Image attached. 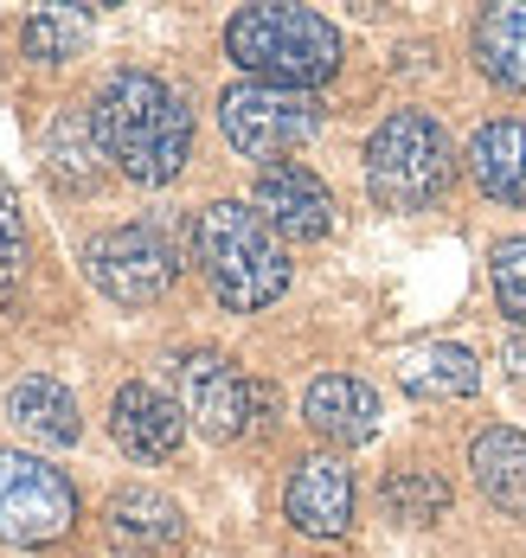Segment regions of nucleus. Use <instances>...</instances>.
Wrapping results in <instances>:
<instances>
[{
	"label": "nucleus",
	"mask_w": 526,
	"mask_h": 558,
	"mask_svg": "<svg viewBox=\"0 0 526 558\" xmlns=\"http://www.w3.org/2000/svg\"><path fill=\"white\" fill-rule=\"evenodd\" d=\"M97 142L135 186H168L193 161V110L168 77L155 71H110L97 104Z\"/></svg>",
	"instance_id": "1"
},
{
	"label": "nucleus",
	"mask_w": 526,
	"mask_h": 558,
	"mask_svg": "<svg viewBox=\"0 0 526 558\" xmlns=\"http://www.w3.org/2000/svg\"><path fill=\"white\" fill-rule=\"evenodd\" d=\"M193 257H199V270L212 282V295L225 308H237V315H257V308H270L290 289V257H283L277 231L264 225L257 206H237V199L199 206Z\"/></svg>",
	"instance_id": "2"
},
{
	"label": "nucleus",
	"mask_w": 526,
	"mask_h": 558,
	"mask_svg": "<svg viewBox=\"0 0 526 558\" xmlns=\"http://www.w3.org/2000/svg\"><path fill=\"white\" fill-rule=\"evenodd\" d=\"M225 52L250 84L315 90L341 71V26H328L308 7H244L225 26Z\"/></svg>",
	"instance_id": "3"
},
{
	"label": "nucleus",
	"mask_w": 526,
	"mask_h": 558,
	"mask_svg": "<svg viewBox=\"0 0 526 558\" xmlns=\"http://www.w3.org/2000/svg\"><path fill=\"white\" fill-rule=\"evenodd\" d=\"M456 180V148L443 122L424 110H392L366 135V193L386 213H424L450 193Z\"/></svg>",
	"instance_id": "4"
},
{
	"label": "nucleus",
	"mask_w": 526,
	"mask_h": 558,
	"mask_svg": "<svg viewBox=\"0 0 526 558\" xmlns=\"http://www.w3.org/2000/svg\"><path fill=\"white\" fill-rule=\"evenodd\" d=\"M84 270L90 282L122 302V308H148L161 302L180 277V244L161 231L155 219H135V225H110L84 244Z\"/></svg>",
	"instance_id": "5"
},
{
	"label": "nucleus",
	"mask_w": 526,
	"mask_h": 558,
	"mask_svg": "<svg viewBox=\"0 0 526 558\" xmlns=\"http://www.w3.org/2000/svg\"><path fill=\"white\" fill-rule=\"evenodd\" d=\"M219 129L244 161H283L321 129V104L308 90H283V84H232L219 97Z\"/></svg>",
	"instance_id": "6"
},
{
	"label": "nucleus",
	"mask_w": 526,
	"mask_h": 558,
	"mask_svg": "<svg viewBox=\"0 0 526 558\" xmlns=\"http://www.w3.org/2000/svg\"><path fill=\"white\" fill-rule=\"evenodd\" d=\"M77 520V488L52 462L26 449H0V539L7 546H52Z\"/></svg>",
	"instance_id": "7"
},
{
	"label": "nucleus",
	"mask_w": 526,
	"mask_h": 558,
	"mask_svg": "<svg viewBox=\"0 0 526 558\" xmlns=\"http://www.w3.org/2000/svg\"><path fill=\"white\" fill-rule=\"evenodd\" d=\"M174 386H180V411L212 437L232 444L244 430H257V386L237 373V360H225L219 347H186L174 360Z\"/></svg>",
	"instance_id": "8"
},
{
	"label": "nucleus",
	"mask_w": 526,
	"mask_h": 558,
	"mask_svg": "<svg viewBox=\"0 0 526 558\" xmlns=\"http://www.w3.org/2000/svg\"><path fill=\"white\" fill-rule=\"evenodd\" d=\"M283 520L308 539H347L353 526V469L341 456H302L283 482Z\"/></svg>",
	"instance_id": "9"
},
{
	"label": "nucleus",
	"mask_w": 526,
	"mask_h": 558,
	"mask_svg": "<svg viewBox=\"0 0 526 558\" xmlns=\"http://www.w3.org/2000/svg\"><path fill=\"white\" fill-rule=\"evenodd\" d=\"M257 213L270 231H283L295 244H321L334 231V193L295 161H277V168L257 173Z\"/></svg>",
	"instance_id": "10"
},
{
	"label": "nucleus",
	"mask_w": 526,
	"mask_h": 558,
	"mask_svg": "<svg viewBox=\"0 0 526 558\" xmlns=\"http://www.w3.org/2000/svg\"><path fill=\"white\" fill-rule=\"evenodd\" d=\"M110 437L122 444V456L135 462H168L180 444H186V411H180L168 391L155 386H122L110 398Z\"/></svg>",
	"instance_id": "11"
},
{
	"label": "nucleus",
	"mask_w": 526,
	"mask_h": 558,
	"mask_svg": "<svg viewBox=\"0 0 526 558\" xmlns=\"http://www.w3.org/2000/svg\"><path fill=\"white\" fill-rule=\"evenodd\" d=\"M103 533L122 558H161L186 539V513L161 488H117L103 507Z\"/></svg>",
	"instance_id": "12"
},
{
	"label": "nucleus",
	"mask_w": 526,
	"mask_h": 558,
	"mask_svg": "<svg viewBox=\"0 0 526 558\" xmlns=\"http://www.w3.org/2000/svg\"><path fill=\"white\" fill-rule=\"evenodd\" d=\"M302 417H308L315 437L353 449L379 430V391L366 386V379H353V373H321L308 386V398H302Z\"/></svg>",
	"instance_id": "13"
},
{
	"label": "nucleus",
	"mask_w": 526,
	"mask_h": 558,
	"mask_svg": "<svg viewBox=\"0 0 526 558\" xmlns=\"http://www.w3.org/2000/svg\"><path fill=\"white\" fill-rule=\"evenodd\" d=\"M463 168H468V180L481 186V199L526 206V122H514V116L481 122V129L468 135Z\"/></svg>",
	"instance_id": "14"
},
{
	"label": "nucleus",
	"mask_w": 526,
	"mask_h": 558,
	"mask_svg": "<svg viewBox=\"0 0 526 558\" xmlns=\"http://www.w3.org/2000/svg\"><path fill=\"white\" fill-rule=\"evenodd\" d=\"M392 373H399V386H405L411 398H430V404L468 398V391L481 386L475 353L456 347V340H417V347H405V353L392 360Z\"/></svg>",
	"instance_id": "15"
},
{
	"label": "nucleus",
	"mask_w": 526,
	"mask_h": 558,
	"mask_svg": "<svg viewBox=\"0 0 526 558\" xmlns=\"http://www.w3.org/2000/svg\"><path fill=\"white\" fill-rule=\"evenodd\" d=\"M468 469H475V488L507 513H526V437L514 424H488L468 437Z\"/></svg>",
	"instance_id": "16"
},
{
	"label": "nucleus",
	"mask_w": 526,
	"mask_h": 558,
	"mask_svg": "<svg viewBox=\"0 0 526 558\" xmlns=\"http://www.w3.org/2000/svg\"><path fill=\"white\" fill-rule=\"evenodd\" d=\"M103 142H97V122L90 110H59L52 129H46V173L59 193H90L103 180Z\"/></svg>",
	"instance_id": "17"
},
{
	"label": "nucleus",
	"mask_w": 526,
	"mask_h": 558,
	"mask_svg": "<svg viewBox=\"0 0 526 558\" xmlns=\"http://www.w3.org/2000/svg\"><path fill=\"white\" fill-rule=\"evenodd\" d=\"M7 417L26 430V437H39V444H77V398L59 386V379H46V373H33V379H20V386L7 391Z\"/></svg>",
	"instance_id": "18"
},
{
	"label": "nucleus",
	"mask_w": 526,
	"mask_h": 558,
	"mask_svg": "<svg viewBox=\"0 0 526 558\" xmlns=\"http://www.w3.org/2000/svg\"><path fill=\"white\" fill-rule=\"evenodd\" d=\"M475 64L501 90H526V7H488L475 20Z\"/></svg>",
	"instance_id": "19"
},
{
	"label": "nucleus",
	"mask_w": 526,
	"mask_h": 558,
	"mask_svg": "<svg viewBox=\"0 0 526 558\" xmlns=\"http://www.w3.org/2000/svg\"><path fill=\"white\" fill-rule=\"evenodd\" d=\"M379 495H386V513L405 520V526H430V520L450 513V482L437 469H392Z\"/></svg>",
	"instance_id": "20"
},
{
	"label": "nucleus",
	"mask_w": 526,
	"mask_h": 558,
	"mask_svg": "<svg viewBox=\"0 0 526 558\" xmlns=\"http://www.w3.org/2000/svg\"><path fill=\"white\" fill-rule=\"evenodd\" d=\"M488 282H494V302H501V315L526 328V238H501L494 251H488Z\"/></svg>",
	"instance_id": "21"
},
{
	"label": "nucleus",
	"mask_w": 526,
	"mask_h": 558,
	"mask_svg": "<svg viewBox=\"0 0 526 558\" xmlns=\"http://www.w3.org/2000/svg\"><path fill=\"white\" fill-rule=\"evenodd\" d=\"M20 46H26V58H39V64H59V58H71L77 46H84V26H77L71 13H59V7H46V13L26 20Z\"/></svg>",
	"instance_id": "22"
},
{
	"label": "nucleus",
	"mask_w": 526,
	"mask_h": 558,
	"mask_svg": "<svg viewBox=\"0 0 526 558\" xmlns=\"http://www.w3.org/2000/svg\"><path fill=\"white\" fill-rule=\"evenodd\" d=\"M20 264H26V219H20V193L0 173V282L20 277Z\"/></svg>",
	"instance_id": "23"
},
{
	"label": "nucleus",
	"mask_w": 526,
	"mask_h": 558,
	"mask_svg": "<svg viewBox=\"0 0 526 558\" xmlns=\"http://www.w3.org/2000/svg\"><path fill=\"white\" fill-rule=\"evenodd\" d=\"M501 360H507V373H514V379H526V335L507 340V347H501Z\"/></svg>",
	"instance_id": "24"
}]
</instances>
